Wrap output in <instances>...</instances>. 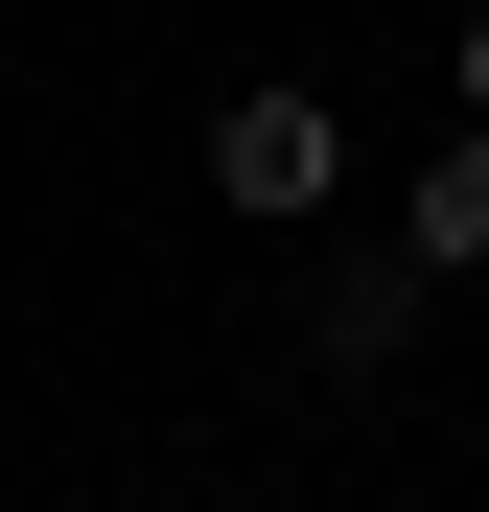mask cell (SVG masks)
<instances>
[{
    "mask_svg": "<svg viewBox=\"0 0 489 512\" xmlns=\"http://www.w3.org/2000/svg\"><path fill=\"white\" fill-rule=\"evenodd\" d=\"M210 210H233V233H303V210H350V117H326L303 70L210 94Z\"/></svg>",
    "mask_w": 489,
    "mask_h": 512,
    "instance_id": "1",
    "label": "cell"
},
{
    "mask_svg": "<svg viewBox=\"0 0 489 512\" xmlns=\"http://www.w3.org/2000/svg\"><path fill=\"white\" fill-rule=\"evenodd\" d=\"M396 256H420V280H489V117H443L396 163Z\"/></svg>",
    "mask_w": 489,
    "mask_h": 512,
    "instance_id": "2",
    "label": "cell"
},
{
    "mask_svg": "<svg viewBox=\"0 0 489 512\" xmlns=\"http://www.w3.org/2000/svg\"><path fill=\"white\" fill-rule=\"evenodd\" d=\"M420 303H443L420 256H350V280L303 303V373H396V350H420Z\"/></svg>",
    "mask_w": 489,
    "mask_h": 512,
    "instance_id": "3",
    "label": "cell"
},
{
    "mask_svg": "<svg viewBox=\"0 0 489 512\" xmlns=\"http://www.w3.org/2000/svg\"><path fill=\"white\" fill-rule=\"evenodd\" d=\"M443 117H489V0H466V47H443Z\"/></svg>",
    "mask_w": 489,
    "mask_h": 512,
    "instance_id": "4",
    "label": "cell"
}]
</instances>
